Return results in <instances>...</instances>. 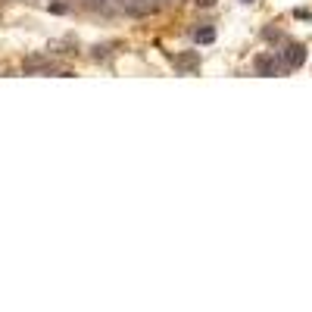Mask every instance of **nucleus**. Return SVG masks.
<instances>
[{
  "label": "nucleus",
  "mask_w": 312,
  "mask_h": 312,
  "mask_svg": "<svg viewBox=\"0 0 312 312\" xmlns=\"http://www.w3.org/2000/svg\"><path fill=\"white\" fill-rule=\"evenodd\" d=\"M194 41H197V44H212L215 41V31L212 28H197V31H194Z\"/></svg>",
  "instance_id": "obj_5"
},
{
  "label": "nucleus",
  "mask_w": 312,
  "mask_h": 312,
  "mask_svg": "<svg viewBox=\"0 0 312 312\" xmlns=\"http://www.w3.org/2000/svg\"><path fill=\"white\" fill-rule=\"evenodd\" d=\"M294 16H297V19H312V9H297Z\"/></svg>",
  "instance_id": "obj_6"
},
{
  "label": "nucleus",
  "mask_w": 312,
  "mask_h": 312,
  "mask_svg": "<svg viewBox=\"0 0 312 312\" xmlns=\"http://www.w3.org/2000/svg\"><path fill=\"white\" fill-rule=\"evenodd\" d=\"M115 6L125 9V13H134V16H141L150 9V0H115Z\"/></svg>",
  "instance_id": "obj_4"
},
{
  "label": "nucleus",
  "mask_w": 312,
  "mask_h": 312,
  "mask_svg": "<svg viewBox=\"0 0 312 312\" xmlns=\"http://www.w3.org/2000/svg\"><path fill=\"white\" fill-rule=\"evenodd\" d=\"M278 60L284 69H300L306 63V47L303 44H287L284 50H278Z\"/></svg>",
  "instance_id": "obj_1"
},
{
  "label": "nucleus",
  "mask_w": 312,
  "mask_h": 312,
  "mask_svg": "<svg viewBox=\"0 0 312 312\" xmlns=\"http://www.w3.org/2000/svg\"><path fill=\"white\" fill-rule=\"evenodd\" d=\"M244 3H253V0H244Z\"/></svg>",
  "instance_id": "obj_8"
},
{
  "label": "nucleus",
  "mask_w": 312,
  "mask_h": 312,
  "mask_svg": "<svg viewBox=\"0 0 312 312\" xmlns=\"http://www.w3.org/2000/svg\"><path fill=\"white\" fill-rule=\"evenodd\" d=\"M172 63H175L181 72H197L200 69V56L197 53H184V56H172Z\"/></svg>",
  "instance_id": "obj_3"
},
{
  "label": "nucleus",
  "mask_w": 312,
  "mask_h": 312,
  "mask_svg": "<svg viewBox=\"0 0 312 312\" xmlns=\"http://www.w3.org/2000/svg\"><path fill=\"white\" fill-rule=\"evenodd\" d=\"M256 72L259 75H278L281 72V60H278V53H259L256 56Z\"/></svg>",
  "instance_id": "obj_2"
},
{
  "label": "nucleus",
  "mask_w": 312,
  "mask_h": 312,
  "mask_svg": "<svg viewBox=\"0 0 312 312\" xmlns=\"http://www.w3.org/2000/svg\"><path fill=\"white\" fill-rule=\"evenodd\" d=\"M194 3H197V6H212L215 0H194Z\"/></svg>",
  "instance_id": "obj_7"
}]
</instances>
